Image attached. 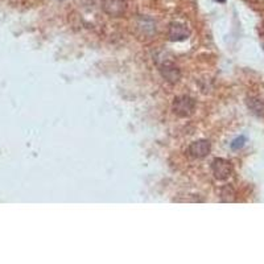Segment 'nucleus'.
Masks as SVG:
<instances>
[{
  "label": "nucleus",
  "instance_id": "nucleus-1",
  "mask_svg": "<svg viewBox=\"0 0 264 264\" xmlns=\"http://www.w3.org/2000/svg\"><path fill=\"white\" fill-rule=\"evenodd\" d=\"M172 110L179 118H189L196 111V101L189 95H179L173 101Z\"/></svg>",
  "mask_w": 264,
  "mask_h": 264
},
{
  "label": "nucleus",
  "instance_id": "nucleus-2",
  "mask_svg": "<svg viewBox=\"0 0 264 264\" xmlns=\"http://www.w3.org/2000/svg\"><path fill=\"white\" fill-rule=\"evenodd\" d=\"M233 164L226 160V159H222V157H217L211 162V172L217 180L220 181H224L227 180L230 176L233 175Z\"/></svg>",
  "mask_w": 264,
  "mask_h": 264
},
{
  "label": "nucleus",
  "instance_id": "nucleus-3",
  "mask_svg": "<svg viewBox=\"0 0 264 264\" xmlns=\"http://www.w3.org/2000/svg\"><path fill=\"white\" fill-rule=\"evenodd\" d=\"M102 9L111 18H121L127 11V3L124 0H103Z\"/></svg>",
  "mask_w": 264,
  "mask_h": 264
},
{
  "label": "nucleus",
  "instance_id": "nucleus-4",
  "mask_svg": "<svg viewBox=\"0 0 264 264\" xmlns=\"http://www.w3.org/2000/svg\"><path fill=\"white\" fill-rule=\"evenodd\" d=\"M189 36H190V31L185 24L179 21L170 22L168 27V37L170 41H175V42L185 41L188 40Z\"/></svg>",
  "mask_w": 264,
  "mask_h": 264
},
{
  "label": "nucleus",
  "instance_id": "nucleus-5",
  "mask_svg": "<svg viewBox=\"0 0 264 264\" xmlns=\"http://www.w3.org/2000/svg\"><path fill=\"white\" fill-rule=\"evenodd\" d=\"M160 73H162V78L172 85H175L181 80V70L177 65L170 61H165L160 65Z\"/></svg>",
  "mask_w": 264,
  "mask_h": 264
},
{
  "label": "nucleus",
  "instance_id": "nucleus-6",
  "mask_svg": "<svg viewBox=\"0 0 264 264\" xmlns=\"http://www.w3.org/2000/svg\"><path fill=\"white\" fill-rule=\"evenodd\" d=\"M211 151V144L209 140L200 139L193 142L188 148L189 155L194 159H203L206 157Z\"/></svg>",
  "mask_w": 264,
  "mask_h": 264
},
{
  "label": "nucleus",
  "instance_id": "nucleus-7",
  "mask_svg": "<svg viewBox=\"0 0 264 264\" xmlns=\"http://www.w3.org/2000/svg\"><path fill=\"white\" fill-rule=\"evenodd\" d=\"M247 106L250 108L251 111L254 112L258 117H264V101L263 99L255 98V97H251L247 99Z\"/></svg>",
  "mask_w": 264,
  "mask_h": 264
},
{
  "label": "nucleus",
  "instance_id": "nucleus-8",
  "mask_svg": "<svg viewBox=\"0 0 264 264\" xmlns=\"http://www.w3.org/2000/svg\"><path fill=\"white\" fill-rule=\"evenodd\" d=\"M221 198H222V201L224 202L234 201L233 188H231V186H224V188L221 190Z\"/></svg>",
  "mask_w": 264,
  "mask_h": 264
},
{
  "label": "nucleus",
  "instance_id": "nucleus-9",
  "mask_svg": "<svg viewBox=\"0 0 264 264\" xmlns=\"http://www.w3.org/2000/svg\"><path fill=\"white\" fill-rule=\"evenodd\" d=\"M244 143H246V138H244V136H239V138H237V139L231 143V148H233L234 151H238V149L243 148Z\"/></svg>",
  "mask_w": 264,
  "mask_h": 264
},
{
  "label": "nucleus",
  "instance_id": "nucleus-10",
  "mask_svg": "<svg viewBox=\"0 0 264 264\" xmlns=\"http://www.w3.org/2000/svg\"><path fill=\"white\" fill-rule=\"evenodd\" d=\"M217 1H218V3H224L226 0H217Z\"/></svg>",
  "mask_w": 264,
  "mask_h": 264
},
{
  "label": "nucleus",
  "instance_id": "nucleus-11",
  "mask_svg": "<svg viewBox=\"0 0 264 264\" xmlns=\"http://www.w3.org/2000/svg\"><path fill=\"white\" fill-rule=\"evenodd\" d=\"M60 1H63V0H60Z\"/></svg>",
  "mask_w": 264,
  "mask_h": 264
},
{
  "label": "nucleus",
  "instance_id": "nucleus-12",
  "mask_svg": "<svg viewBox=\"0 0 264 264\" xmlns=\"http://www.w3.org/2000/svg\"><path fill=\"white\" fill-rule=\"evenodd\" d=\"M263 49H264V45H263Z\"/></svg>",
  "mask_w": 264,
  "mask_h": 264
}]
</instances>
